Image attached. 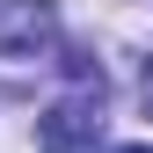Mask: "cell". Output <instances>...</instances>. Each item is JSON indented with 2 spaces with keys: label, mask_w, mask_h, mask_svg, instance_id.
<instances>
[{
  "label": "cell",
  "mask_w": 153,
  "mask_h": 153,
  "mask_svg": "<svg viewBox=\"0 0 153 153\" xmlns=\"http://www.w3.org/2000/svg\"><path fill=\"white\" fill-rule=\"evenodd\" d=\"M59 66H66V80H73V88H102V66H95V51H80V44H73Z\"/></svg>",
  "instance_id": "3957f363"
},
{
  "label": "cell",
  "mask_w": 153,
  "mask_h": 153,
  "mask_svg": "<svg viewBox=\"0 0 153 153\" xmlns=\"http://www.w3.org/2000/svg\"><path fill=\"white\" fill-rule=\"evenodd\" d=\"M117 153H153V146H117Z\"/></svg>",
  "instance_id": "5b68a950"
},
{
  "label": "cell",
  "mask_w": 153,
  "mask_h": 153,
  "mask_svg": "<svg viewBox=\"0 0 153 153\" xmlns=\"http://www.w3.org/2000/svg\"><path fill=\"white\" fill-rule=\"evenodd\" d=\"M146 109H153V59H146Z\"/></svg>",
  "instance_id": "277c9868"
},
{
  "label": "cell",
  "mask_w": 153,
  "mask_h": 153,
  "mask_svg": "<svg viewBox=\"0 0 153 153\" xmlns=\"http://www.w3.org/2000/svg\"><path fill=\"white\" fill-rule=\"evenodd\" d=\"M95 139H102V88H80V95H66V102H51L36 117L44 153H95Z\"/></svg>",
  "instance_id": "6da1fadb"
},
{
  "label": "cell",
  "mask_w": 153,
  "mask_h": 153,
  "mask_svg": "<svg viewBox=\"0 0 153 153\" xmlns=\"http://www.w3.org/2000/svg\"><path fill=\"white\" fill-rule=\"evenodd\" d=\"M59 36L51 0H0V59H36Z\"/></svg>",
  "instance_id": "7a4b0ae2"
}]
</instances>
